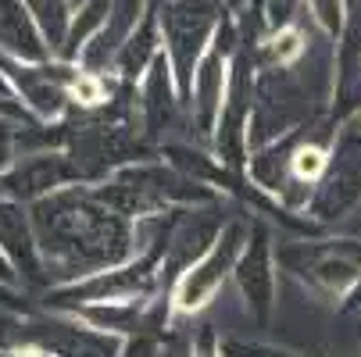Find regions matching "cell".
I'll list each match as a JSON object with an SVG mask.
<instances>
[{
	"label": "cell",
	"instance_id": "277c9868",
	"mask_svg": "<svg viewBox=\"0 0 361 357\" xmlns=\"http://www.w3.org/2000/svg\"><path fill=\"white\" fill-rule=\"evenodd\" d=\"M276 261L304 289L326 300H347L361 279V243L357 239H293L276 246Z\"/></svg>",
	"mask_w": 361,
	"mask_h": 357
},
{
	"label": "cell",
	"instance_id": "2e32d148",
	"mask_svg": "<svg viewBox=\"0 0 361 357\" xmlns=\"http://www.w3.org/2000/svg\"><path fill=\"white\" fill-rule=\"evenodd\" d=\"M32 18L39 22L50 50H54V58L61 54V46H65V36H68V25H72V11L75 4L72 0H25Z\"/></svg>",
	"mask_w": 361,
	"mask_h": 357
},
{
	"label": "cell",
	"instance_id": "8fae6325",
	"mask_svg": "<svg viewBox=\"0 0 361 357\" xmlns=\"http://www.w3.org/2000/svg\"><path fill=\"white\" fill-rule=\"evenodd\" d=\"M165 54V36H161V22H158V8H150L143 15V22L126 36V43L115 50V61H111V72L122 86L136 89L143 82V75L154 68V61H158Z\"/></svg>",
	"mask_w": 361,
	"mask_h": 357
},
{
	"label": "cell",
	"instance_id": "3957f363",
	"mask_svg": "<svg viewBox=\"0 0 361 357\" xmlns=\"http://www.w3.org/2000/svg\"><path fill=\"white\" fill-rule=\"evenodd\" d=\"M247 236H250V218L247 215L229 218L222 225L219 239L204 250L190 268H183L172 279V286H169V311H172V318L200 315L222 293V286L236 272V261H240V253L247 246Z\"/></svg>",
	"mask_w": 361,
	"mask_h": 357
},
{
	"label": "cell",
	"instance_id": "e0dca14e",
	"mask_svg": "<svg viewBox=\"0 0 361 357\" xmlns=\"http://www.w3.org/2000/svg\"><path fill=\"white\" fill-rule=\"evenodd\" d=\"M111 82L115 75H100V72H86L79 68L68 82V104L79 111H97L111 100Z\"/></svg>",
	"mask_w": 361,
	"mask_h": 357
},
{
	"label": "cell",
	"instance_id": "cb8c5ba5",
	"mask_svg": "<svg viewBox=\"0 0 361 357\" xmlns=\"http://www.w3.org/2000/svg\"><path fill=\"white\" fill-rule=\"evenodd\" d=\"M150 4H154V8H158V4H165V0H150Z\"/></svg>",
	"mask_w": 361,
	"mask_h": 357
},
{
	"label": "cell",
	"instance_id": "52a82bcc",
	"mask_svg": "<svg viewBox=\"0 0 361 357\" xmlns=\"http://www.w3.org/2000/svg\"><path fill=\"white\" fill-rule=\"evenodd\" d=\"M68 186H82L75 158L68 150H32V154H18L11 161V168L0 175V196H8L15 203L32 208L36 200L68 189Z\"/></svg>",
	"mask_w": 361,
	"mask_h": 357
},
{
	"label": "cell",
	"instance_id": "9c48e42d",
	"mask_svg": "<svg viewBox=\"0 0 361 357\" xmlns=\"http://www.w3.org/2000/svg\"><path fill=\"white\" fill-rule=\"evenodd\" d=\"M0 250L8 253V261L29 286H54L50 282V265L43 258V246L32 225V215L25 203H15L8 196H0Z\"/></svg>",
	"mask_w": 361,
	"mask_h": 357
},
{
	"label": "cell",
	"instance_id": "ba28073f",
	"mask_svg": "<svg viewBox=\"0 0 361 357\" xmlns=\"http://www.w3.org/2000/svg\"><path fill=\"white\" fill-rule=\"evenodd\" d=\"M361 200V139L343 132V139L333 146V165L326 179L315 186L312 200L304 203L312 222H340L347 218Z\"/></svg>",
	"mask_w": 361,
	"mask_h": 357
},
{
	"label": "cell",
	"instance_id": "8992f818",
	"mask_svg": "<svg viewBox=\"0 0 361 357\" xmlns=\"http://www.w3.org/2000/svg\"><path fill=\"white\" fill-rule=\"evenodd\" d=\"M276 275H279V261H276L272 229L265 218H250V236L236 261L233 282H236L243 308L257 329H269V322L276 315Z\"/></svg>",
	"mask_w": 361,
	"mask_h": 357
},
{
	"label": "cell",
	"instance_id": "ac0fdd59",
	"mask_svg": "<svg viewBox=\"0 0 361 357\" xmlns=\"http://www.w3.org/2000/svg\"><path fill=\"white\" fill-rule=\"evenodd\" d=\"M307 15H312V22L319 25V32L326 39H340L343 29H347V0H304Z\"/></svg>",
	"mask_w": 361,
	"mask_h": 357
},
{
	"label": "cell",
	"instance_id": "4fadbf2b",
	"mask_svg": "<svg viewBox=\"0 0 361 357\" xmlns=\"http://www.w3.org/2000/svg\"><path fill=\"white\" fill-rule=\"evenodd\" d=\"M111 15H115V0H79L75 11H72V25H68L65 46H61L58 58L68 61V65H79L82 54L90 50V43L108 32Z\"/></svg>",
	"mask_w": 361,
	"mask_h": 357
},
{
	"label": "cell",
	"instance_id": "5b68a950",
	"mask_svg": "<svg viewBox=\"0 0 361 357\" xmlns=\"http://www.w3.org/2000/svg\"><path fill=\"white\" fill-rule=\"evenodd\" d=\"M226 18H229L226 0H165V4H158L165 54L172 61L183 100L190 96L193 72H197L200 58L208 54V46Z\"/></svg>",
	"mask_w": 361,
	"mask_h": 357
},
{
	"label": "cell",
	"instance_id": "7402d4cb",
	"mask_svg": "<svg viewBox=\"0 0 361 357\" xmlns=\"http://www.w3.org/2000/svg\"><path fill=\"white\" fill-rule=\"evenodd\" d=\"M15 279H18V272H15V265L8 261V253L0 250V282H8V286H15Z\"/></svg>",
	"mask_w": 361,
	"mask_h": 357
},
{
	"label": "cell",
	"instance_id": "7a4b0ae2",
	"mask_svg": "<svg viewBox=\"0 0 361 357\" xmlns=\"http://www.w3.org/2000/svg\"><path fill=\"white\" fill-rule=\"evenodd\" d=\"M172 232H165L158 243L140 250L126 265H115L108 272H93V275H82V279H68V282H54L47 289V300L61 303V308H68V311L82 308V303H140V300H154V293H158V286H161V275H165V258H169V246H172Z\"/></svg>",
	"mask_w": 361,
	"mask_h": 357
},
{
	"label": "cell",
	"instance_id": "44dd1931",
	"mask_svg": "<svg viewBox=\"0 0 361 357\" xmlns=\"http://www.w3.org/2000/svg\"><path fill=\"white\" fill-rule=\"evenodd\" d=\"M190 357H222V343H219V336H215V329H212V325H204V329L197 332Z\"/></svg>",
	"mask_w": 361,
	"mask_h": 357
},
{
	"label": "cell",
	"instance_id": "d6986e66",
	"mask_svg": "<svg viewBox=\"0 0 361 357\" xmlns=\"http://www.w3.org/2000/svg\"><path fill=\"white\" fill-rule=\"evenodd\" d=\"M222 353H229V357H300L290 346H276L265 339H226Z\"/></svg>",
	"mask_w": 361,
	"mask_h": 357
},
{
	"label": "cell",
	"instance_id": "9a60e30c",
	"mask_svg": "<svg viewBox=\"0 0 361 357\" xmlns=\"http://www.w3.org/2000/svg\"><path fill=\"white\" fill-rule=\"evenodd\" d=\"M333 165V146L326 143H315V139H300L290 154V186H304L312 189L326 179Z\"/></svg>",
	"mask_w": 361,
	"mask_h": 357
},
{
	"label": "cell",
	"instance_id": "6da1fadb",
	"mask_svg": "<svg viewBox=\"0 0 361 357\" xmlns=\"http://www.w3.org/2000/svg\"><path fill=\"white\" fill-rule=\"evenodd\" d=\"M29 215L47 265L65 275L61 282L108 272L140 253L136 222L111 211L90 186L50 193L32 203Z\"/></svg>",
	"mask_w": 361,
	"mask_h": 357
},
{
	"label": "cell",
	"instance_id": "603a6c76",
	"mask_svg": "<svg viewBox=\"0 0 361 357\" xmlns=\"http://www.w3.org/2000/svg\"><path fill=\"white\" fill-rule=\"evenodd\" d=\"M226 8H229L233 18H240L243 11H250V0H226Z\"/></svg>",
	"mask_w": 361,
	"mask_h": 357
},
{
	"label": "cell",
	"instance_id": "30bf717a",
	"mask_svg": "<svg viewBox=\"0 0 361 357\" xmlns=\"http://www.w3.org/2000/svg\"><path fill=\"white\" fill-rule=\"evenodd\" d=\"M0 58L15 61V65L54 61V50H50L25 0H0Z\"/></svg>",
	"mask_w": 361,
	"mask_h": 357
},
{
	"label": "cell",
	"instance_id": "ffe728a7",
	"mask_svg": "<svg viewBox=\"0 0 361 357\" xmlns=\"http://www.w3.org/2000/svg\"><path fill=\"white\" fill-rule=\"evenodd\" d=\"M15 150H18V129L11 125L8 115H0V175H4L11 168V161L18 158Z\"/></svg>",
	"mask_w": 361,
	"mask_h": 357
},
{
	"label": "cell",
	"instance_id": "d4e9b609",
	"mask_svg": "<svg viewBox=\"0 0 361 357\" xmlns=\"http://www.w3.org/2000/svg\"><path fill=\"white\" fill-rule=\"evenodd\" d=\"M222 357H229V353H222Z\"/></svg>",
	"mask_w": 361,
	"mask_h": 357
},
{
	"label": "cell",
	"instance_id": "5bb4252c",
	"mask_svg": "<svg viewBox=\"0 0 361 357\" xmlns=\"http://www.w3.org/2000/svg\"><path fill=\"white\" fill-rule=\"evenodd\" d=\"M312 43H307V32L300 29V22H283L276 29H269V36L262 39V68H297Z\"/></svg>",
	"mask_w": 361,
	"mask_h": 357
},
{
	"label": "cell",
	"instance_id": "7c38bea8",
	"mask_svg": "<svg viewBox=\"0 0 361 357\" xmlns=\"http://www.w3.org/2000/svg\"><path fill=\"white\" fill-rule=\"evenodd\" d=\"M136 100H140V122H143V132L150 139H158L161 129H169L176 108H179V82H176V72H172V61L169 54H161L154 61V68L143 75V82L136 86Z\"/></svg>",
	"mask_w": 361,
	"mask_h": 357
}]
</instances>
